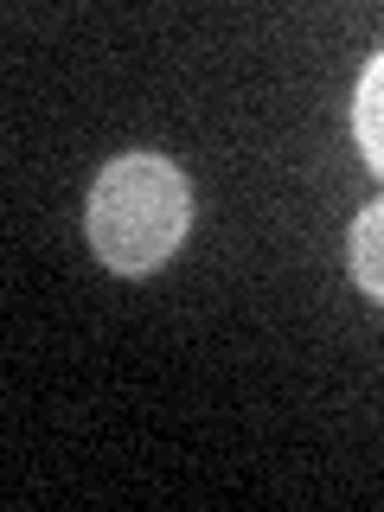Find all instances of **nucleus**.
Listing matches in <instances>:
<instances>
[{"label": "nucleus", "mask_w": 384, "mask_h": 512, "mask_svg": "<svg viewBox=\"0 0 384 512\" xmlns=\"http://www.w3.org/2000/svg\"><path fill=\"white\" fill-rule=\"evenodd\" d=\"M192 224V186L167 154H116L90 186L84 237L116 276H148L180 250Z\"/></svg>", "instance_id": "f257e3e1"}, {"label": "nucleus", "mask_w": 384, "mask_h": 512, "mask_svg": "<svg viewBox=\"0 0 384 512\" xmlns=\"http://www.w3.org/2000/svg\"><path fill=\"white\" fill-rule=\"evenodd\" d=\"M346 263H352V282H359L372 301H384V199H372L359 218H352Z\"/></svg>", "instance_id": "f03ea898"}, {"label": "nucleus", "mask_w": 384, "mask_h": 512, "mask_svg": "<svg viewBox=\"0 0 384 512\" xmlns=\"http://www.w3.org/2000/svg\"><path fill=\"white\" fill-rule=\"evenodd\" d=\"M352 135H359V154L384 173V52L365 64L359 96H352Z\"/></svg>", "instance_id": "7ed1b4c3"}]
</instances>
